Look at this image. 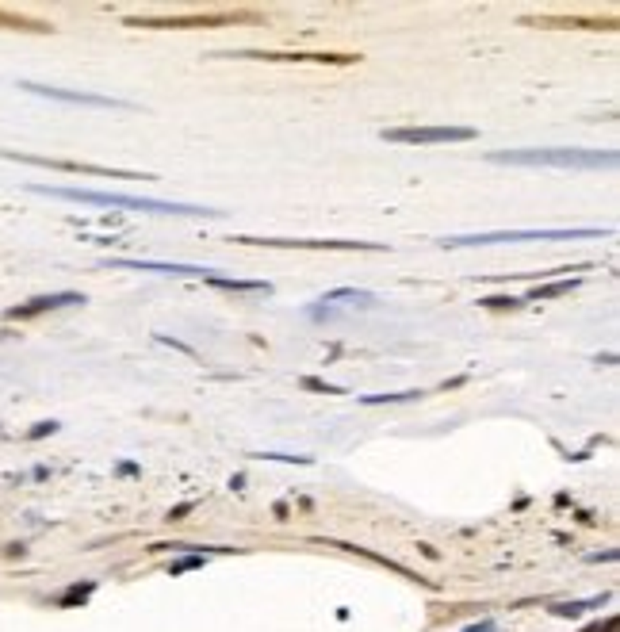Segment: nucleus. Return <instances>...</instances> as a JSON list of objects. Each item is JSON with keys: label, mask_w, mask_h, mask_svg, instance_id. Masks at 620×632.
<instances>
[{"label": "nucleus", "mask_w": 620, "mask_h": 632, "mask_svg": "<svg viewBox=\"0 0 620 632\" xmlns=\"http://www.w3.org/2000/svg\"><path fill=\"white\" fill-rule=\"evenodd\" d=\"M39 196L69 199V204H89V207H123V211H146V215H172V218H222L226 211L199 207V204H177V199H153V196H123V192H92V188H46L31 184Z\"/></svg>", "instance_id": "nucleus-1"}, {"label": "nucleus", "mask_w": 620, "mask_h": 632, "mask_svg": "<svg viewBox=\"0 0 620 632\" xmlns=\"http://www.w3.org/2000/svg\"><path fill=\"white\" fill-rule=\"evenodd\" d=\"M494 165H548V169H613L616 150H567V146H552V150H494L486 154Z\"/></svg>", "instance_id": "nucleus-2"}, {"label": "nucleus", "mask_w": 620, "mask_h": 632, "mask_svg": "<svg viewBox=\"0 0 620 632\" xmlns=\"http://www.w3.org/2000/svg\"><path fill=\"white\" fill-rule=\"evenodd\" d=\"M613 230L601 226H559V230H486V234H452L441 238L444 249H467V245H510V242H574V238H609Z\"/></svg>", "instance_id": "nucleus-3"}, {"label": "nucleus", "mask_w": 620, "mask_h": 632, "mask_svg": "<svg viewBox=\"0 0 620 632\" xmlns=\"http://www.w3.org/2000/svg\"><path fill=\"white\" fill-rule=\"evenodd\" d=\"M238 245H265V249H337V253H383V242H348V238H249L238 234Z\"/></svg>", "instance_id": "nucleus-4"}, {"label": "nucleus", "mask_w": 620, "mask_h": 632, "mask_svg": "<svg viewBox=\"0 0 620 632\" xmlns=\"http://www.w3.org/2000/svg\"><path fill=\"white\" fill-rule=\"evenodd\" d=\"M238 20H257V12H188V16H127V27H226Z\"/></svg>", "instance_id": "nucleus-5"}, {"label": "nucleus", "mask_w": 620, "mask_h": 632, "mask_svg": "<svg viewBox=\"0 0 620 632\" xmlns=\"http://www.w3.org/2000/svg\"><path fill=\"white\" fill-rule=\"evenodd\" d=\"M0 157H8V161H23V165H42V169H62V173H84V177H123V180H153L150 173H134V169H111V165H89V161H69V157H39V154H15V150H0Z\"/></svg>", "instance_id": "nucleus-6"}, {"label": "nucleus", "mask_w": 620, "mask_h": 632, "mask_svg": "<svg viewBox=\"0 0 620 632\" xmlns=\"http://www.w3.org/2000/svg\"><path fill=\"white\" fill-rule=\"evenodd\" d=\"M383 142H398V146H444V142H471L475 130L471 127H383L379 130Z\"/></svg>", "instance_id": "nucleus-7"}, {"label": "nucleus", "mask_w": 620, "mask_h": 632, "mask_svg": "<svg viewBox=\"0 0 620 632\" xmlns=\"http://www.w3.org/2000/svg\"><path fill=\"white\" fill-rule=\"evenodd\" d=\"M20 89H27L34 96H46V100H62V104H84V108H108V111H134V104L115 100V96H100V92H69V89L34 85V81H20Z\"/></svg>", "instance_id": "nucleus-8"}, {"label": "nucleus", "mask_w": 620, "mask_h": 632, "mask_svg": "<svg viewBox=\"0 0 620 632\" xmlns=\"http://www.w3.org/2000/svg\"><path fill=\"white\" fill-rule=\"evenodd\" d=\"M84 295L81 292H50V295H34V299L20 303V306H8L4 318L8 322H31V318H42V314H54L62 306H81Z\"/></svg>", "instance_id": "nucleus-9"}, {"label": "nucleus", "mask_w": 620, "mask_h": 632, "mask_svg": "<svg viewBox=\"0 0 620 632\" xmlns=\"http://www.w3.org/2000/svg\"><path fill=\"white\" fill-rule=\"evenodd\" d=\"M108 268H134V272H157V276H188V280H207L215 276V268L203 265H180V261H142V257H111Z\"/></svg>", "instance_id": "nucleus-10"}, {"label": "nucleus", "mask_w": 620, "mask_h": 632, "mask_svg": "<svg viewBox=\"0 0 620 632\" xmlns=\"http://www.w3.org/2000/svg\"><path fill=\"white\" fill-rule=\"evenodd\" d=\"M218 58H257V61H310V66H353L356 54H279V50H238V54Z\"/></svg>", "instance_id": "nucleus-11"}, {"label": "nucleus", "mask_w": 620, "mask_h": 632, "mask_svg": "<svg viewBox=\"0 0 620 632\" xmlns=\"http://www.w3.org/2000/svg\"><path fill=\"white\" fill-rule=\"evenodd\" d=\"M578 284H582L578 276L552 280V284H536V287L529 292V299H525V303H544V299H559V295H571V292H578Z\"/></svg>", "instance_id": "nucleus-12"}, {"label": "nucleus", "mask_w": 620, "mask_h": 632, "mask_svg": "<svg viewBox=\"0 0 620 632\" xmlns=\"http://www.w3.org/2000/svg\"><path fill=\"white\" fill-rule=\"evenodd\" d=\"M203 284H211V287H218V292H272V284L268 280H234V276H207Z\"/></svg>", "instance_id": "nucleus-13"}, {"label": "nucleus", "mask_w": 620, "mask_h": 632, "mask_svg": "<svg viewBox=\"0 0 620 632\" xmlns=\"http://www.w3.org/2000/svg\"><path fill=\"white\" fill-rule=\"evenodd\" d=\"M0 27H4V31H27V35H50V31H54L50 23H42V20H27V16L8 12V8H0Z\"/></svg>", "instance_id": "nucleus-14"}, {"label": "nucleus", "mask_w": 620, "mask_h": 632, "mask_svg": "<svg viewBox=\"0 0 620 632\" xmlns=\"http://www.w3.org/2000/svg\"><path fill=\"white\" fill-rule=\"evenodd\" d=\"M341 299L356 303V306H375V295L364 292V287H334V292H326L318 303H341Z\"/></svg>", "instance_id": "nucleus-15"}, {"label": "nucleus", "mask_w": 620, "mask_h": 632, "mask_svg": "<svg viewBox=\"0 0 620 632\" xmlns=\"http://www.w3.org/2000/svg\"><path fill=\"white\" fill-rule=\"evenodd\" d=\"M422 399V391H391V395H364V407H387V402H414Z\"/></svg>", "instance_id": "nucleus-16"}, {"label": "nucleus", "mask_w": 620, "mask_h": 632, "mask_svg": "<svg viewBox=\"0 0 620 632\" xmlns=\"http://www.w3.org/2000/svg\"><path fill=\"white\" fill-rule=\"evenodd\" d=\"M92 590H96V583H73L65 594H58V605H65V609L69 605H81V602L92 598Z\"/></svg>", "instance_id": "nucleus-17"}, {"label": "nucleus", "mask_w": 620, "mask_h": 632, "mask_svg": "<svg viewBox=\"0 0 620 632\" xmlns=\"http://www.w3.org/2000/svg\"><path fill=\"white\" fill-rule=\"evenodd\" d=\"M483 311H517V306H525V299H513V295H486V299H479Z\"/></svg>", "instance_id": "nucleus-18"}, {"label": "nucleus", "mask_w": 620, "mask_h": 632, "mask_svg": "<svg viewBox=\"0 0 620 632\" xmlns=\"http://www.w3.org/2000/svg\"><path fill=\"white\" fill-rule=\"evenodd\" d=\"M299 388H303V391H318V395H345V388H337V383H326V380H318V376H303Z\"/></svg>", "instance_id": "nucleus-19"}, {"label": "nucleus", "mask_w": 620, "mask_h": 632, "mask_svg": "<svg viewBox=\"0 0 620 632\" xmlns=\"http://www.w3.org/2000/svg\"><path fill=\"white\" fill-rule=\"evenodd\" d=\"M590 605H601V598H590V602H563V605H555V617H578V613H586Z\"/></svg>", "instance_id": "nucleus-20"}, {"label": "nucleus", "mask_w": 620, "mask_h": 632, "mask_svg": "<svg viewBox=\"0 0 620 632\" xmlns=\"http://www.w3.org/2000/svg\"><path fill=\"white\" fill-rule=\"evenodd\" d=\"M58 429H62V426H58L54 418H50V421H34V429H27V441H42V437H54Z\"/></svg>", "instance_id": "nucleus-21"}, {"label": "nucleus", "mask_w": 620, "mask_h": 632, "mask_svg": "<svg viewBox=\"0 0 620 632\" xmlns=\"http://www.w3.org/2000/svg\"><path fill=\"white\" fill-rule=\"evenodd\" d=\"M196 506H199V502H180V506H172V510H169V517H165V521H184V517H188L191 510H196Z\"/></svg>", "instance_id": "nucleus-22"}, {"label": "nucleus", "mask_w": 620, "mask_h": 632, "mask_svg": "<svg viewBox=\"0 0 620 632\" xmlns=\"http://www.w3.org/2000/svg\"><path fill=\"white\" fill-rule=\"evenodd\" d=\"M203 559L199 556H191V559H180V564H172V575H180V571H191V567H199Z\"/></svg>", "instance_id": "nucleus-23"}, {"label": "nucleus", "mask_w": 620, "mask_h": 632, "mask_svg": "<svg viewBox=\"0 0 620 632\" xmlns=\"http://www.w3.org/2000/svg\"><path fill=\"white\" fill-rule=\"evenodd\" d=\"M23 552H27L23 544H8V548H4V556H12V559H15V556H23Z\"/></svg>", "instance_id": "nucleus-24"}, {"label": "nucleus", "mask_w": 620, "mask_h": 632, "mask_svg": "<svg viewBox=\"0 0 620 632\" xmlns=\"http://www.w3.org/2000/svg\"><path fill=\"white\" fill-rule=\"evenodd\" d=\"M464 632H494V621H483V625H471V628H464Z\"/></svg>", "instance_id": "nucleus-25"}, {"label": "nucleus", "mask_w": 620, "mask_h": 632, "mask_svg": "<svg viewBox=\"0 0 620 632\" xmlns=\"http://www.w3.org/2000/svg\"><path fill=\"white\" fill-rule=\"evenodd\" d=\"M417 548H422V556H429V559H436V556H441V552H436L433 544H417Z\"/></svg>", "instance_id": "nucleus-26"}, {"label": "nucleus", "mask_w": 620, "mask_h": 632, "mask_svg": "<svg viewBox=\"0 0 620 632\" xmlns=\"http://www.w3.org/2000/svg\"><path fill=\"white\" fill-rule=\"evenodd\" d=\"M586 632H601V625H593V628H586Z\"/></svg>", "instance_id": "nucleus-27"}]
</instances>
